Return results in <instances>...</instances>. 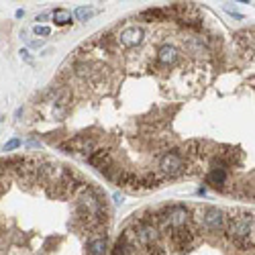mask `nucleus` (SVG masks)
<instances>
[{"label": "nucleus", "instance_id": "1", "mask_svg": "<svg viewBox=\"0 0 255 255\" xmlns=\"http://www.w3.org/2000/svg\"><path fill=\"white\" fill-rule=\"evenodd\" d=\"M227 237L241 249H253V214L241 212L237 217L224 221Z\"/></svg>", "mask_w": 255, "mask_h": 255}, {"label": "nucleus", "instance_id": "2", "mask_svg": "<svg viewBox=\"0 0 255 255\" xmlns=\"http://www.w3.org/2000/svg\"><path fill=\"white\" fill-rule=\"evenodd\" d=\"M159 172L163 178H178L186 172V159L178 151H168L159 161Z\"/></svg>", "mask_w": 255, "mask_h": 255}, {"label": "nucleus", "instance_id": "3", "mask_svg": "<svg viewBox=\"0 0 255 255\" xmlns=\"http://www.w3.org/2000/svg\"><path fill=\"white\" fill-rule=\"evenodd\" d=\"M200 214H202V217H200V224L207 231L219 233V231L224 229V221H227V217H224L223 210L214 208V207H208V208H204Z\"/></svg>", "mask_w": 255, "mask_h": 255}, {"label": "nucleus", "instance_id": "4", "mask_svg": "<svg viewBox=\"0 0 255 255\" xmlns=\"http://www.w3.org/2000/svg\"><path fill=\"white\" fill-rule=\"evenodd\" d=\"M172 243L178 251H188L196 243V231L192 227H188V224L178 227V229H172Z\"/></svg>", "mask_w": 255, "mask_h": 255}, {"label": "nucleus", "instance_id": "5", "mask_svg": "<svg viewBox=\"0 0 255 255\" xmlns=\"http://www.w3.org/2000/svg\"><path fill=\"white\" fill-rule=\"evenodd\" d=\"M158 233H159L158 227L147 224L143 221H139L133 227V231H129V235H131V239H133L135 245H149V243H153L155 239H158Z\"/></svg>", "mask_w": 255, "mask_h": 255}, {"label": "nucleus", "instance_id": "6", "mask_svg": "<svg viewBox=\"0 0 255 255\" xmlns=\"http://www.w3.org/2000/svg\"><path fill=\"white\" fill-rule=\"evenodd\" d=\"M161 221H165L170 229H178V227H184V224H188V210L184 207H170L161 212Z\"/></svg>", "mask_w": 255, "mask_h": 255}, {"label": "nucleus", "instance_id": "7", "mask_svg": "<svg viewBox=\"0 0 255 255\" xmlns=\"http://www.w3.org/2000/svg\"><path fill=\"white\" fill-rule=\"evenodd\" d=\"M64 149H70V151H76V153H84V155H90L94 153V147H96V141L92 137L88 135H78L74 139H70L67 143L62 145Z\"/></svg>", "mask_w": 255, "mask_h": 255}, {"label": "nucleus", "instance_id": "8", "mask_svg": "<svg viewBox=\"0 0 255 255\" xmlns=\"http://www.w3.org/2000/svg\"><path fill=\"white\" fill-rule=\"evenodd\" d=\"M143 39H145V33L141 27H127L119 35V43L123 47H137L143 43Z\"/></svg>", "mask_w": 255, "mask_h": 255}, {"label": "nucleus", "instance_id": "9", "mask_svg": "<svg viewBox=\"0 0 255 255\" xmlns=\"http://www.w3.org/2000/svg\"><path fill=\"white\" fill-rule=\"evenodd\" d=\"M88 161H90V165H94V168L100 170V172H106L111 165H114L112 163V155L106 149H94V153L88 155Z\"/></svg>", "mask_w": 255, "mask_h": 255}, {"label": "nucleus", "instance_id": "10", "mask_svg": "<svg viewBox=\"0 0 255 255\" xmlns=\"http://www.w3.org/2000/svg\"><path fill=\"white\" fill-rule=\"evenodd\" d=\"M67 106H70V92L60 90L55 94V100H53V119L62 121L67 112Z\"/></svg>", "mask_w": 255, "mask_h": 255}, {"label": "nucleus", "instance_id": "11", "mask_svg": "<svg viewBox=\"0 0 255 255\" xmlns=\"http://www.w3.org/2000/svg\"><path fill=\"white\" fill-rule=\"evenodd\" d=\"M178 57H180V51L174 45H163V47H159V51H158V62L163 64V65L175 64V62H178Z\"/></svg>", "mask_w": 255, "mask_h": 255}, {"label": "nucleus", "instance_id": "12", "mask_svg": "<svg viewBox=\"0 0 255 255\" xmlns=\"http://www.w3.org/2000/svg\"><path fill=\"white\" fill-rule=\"evenodd\" d=\"M133 249H135V243H133V239H131L129 231H127L123 237L116 241L112 253H114V255H133Z\"/></svg>", "mask_w": 255, "mask_h": 255}, {"label": "nucleus", "instance_id": "13", "mask_svg": "<svg viewBox=\"0 0 255 255\" xmlns=\"http://www.w3.org/2000/svg\"><path fill=\"white\" fill-rule=\"evenodd\" d=\"M227 180H229L227 170H210L208 178H207V182L212 186L214 190H223L224 184H227Z\"/></svg>", "mask_w": 255, "mask_h": 255}, {"label": "nucleus", "instance_id": "14", "mask_svg": "<svg viewBox=\"0 0 255 255\" xmlns=\"http://www.w3.org/2000/svg\"><path fill=\"white\" fill-rule=\"evenodd\" d=\"M106 239L102 237H96V239H90L88 243V255H106Z\"/></svg>", "mask_w": 255, "mask_h": 255}, {"label": "nucleus", "instance_id": "15", "mask_svg": "<svg viewBox=\"0 0 255 255\" xmlns=\"http://www.w3.org/2000/svg\"><path fill=\"white\" fill-rule=\"evenodd\" d=\"M53 21L55 25H70L72 23V13L70 11H65V8H57V11L53 13Z\"/></svg>", "mask_w": 255, "mask_h": 255}, {"label": "nucleus", "instance_id": "16", "mask_svg": "<svg viewBox=\"0 0 255 255\" xmlns=\"http://www.w3.org/2000/svg\"><path fill=\"white\" fill-rule=\"evenodd\" d=\"M165 16H168L165 8H149V11L141 13V18H149V21H153V18H165Z\"/></svg>", "mask_w": 255, "mask_h": 255}, {"label": "nucleus", "instance_id": "17", "mask_svg": "<svg viewBox=\"0 0 255 255\" xmlns=\"http://www.w3.org/2000/svg\"><path fill=\"white\" fill-rule=\"evenodd\" d=\"M163 182V175H158V174H149L145 180H141V184H145L147 188H158V186H161Z\"/></svg>", "mask_w": 255, "mask_h": 255}, {"label": "nucleus", "instance_id": "18", "mask_svg": "<svg viewBox=\"0 0 255 255\" xmlns=\"http://www.w3.org/2000/svg\"><path fill=\"white\" fill-rule=\"evenodd\" d=\"M96 15L94 8H88V6H80V8H76V16L80 18V21H88V18H92Z\"/></svg>", "mask_w": 255, "mask_h": 255}, {"label": "nucleus", "instance_id": "19", "mask_svg": "<svg viewBox=\"0 0 255 255\" xmlns=\"http://www.w3.org/2000/svg\"><path fill=\"white\" fill-rule=\"evenodd\" d=\"M33 33H35L37 37H47L49 33H51V29H49V27H43V25H35Z\"/></svg>", "mask_w": 255, "mask_h": 255}, {"label": "nucleus", "instance_id": "20", "mask_svg": "<svg viewBox=\"0 0 255 255\" xmlns=\"http://www.w3.org/2000/svg\"><path fill=\"white\" fill-rule=\"evenodd\" d=\"M16 147H21V141L13 139V141H8V143L4 145V151H13V149H16Z\"/></svg>", "mask_w": 255, "mask_h": 255}, {"label": "nucleus", "instance_id": "21", "mask_svg": "<svg viewBox=\"0 0 255 255\" xmlns=\"http://www.w3.org/2000/svg\"><path fill=\"white\" fill-rule=\"evenodd\" d=\"M149 255H165V251H163L161 247H158V245H155V247L149 249Z\"/></svg>", "mask_w": 255, "mask_h": 255}, {"label": "nucleus", "instance_id": "22", "mask_svg": "<svg viewBox=\"0 0 255 255\" xmlns=\"http://www.w3.org/2000/svg\"><path fill=\"white\" fill-rule=\"evenodd\" d=\"M21 57H23V60H25V62H29V64H31V62H33V57H31V55H29V51H27V49H23V51H21Z\"/></svg>", "mask_w": 255, "mask_h": 255}]
</instances>
